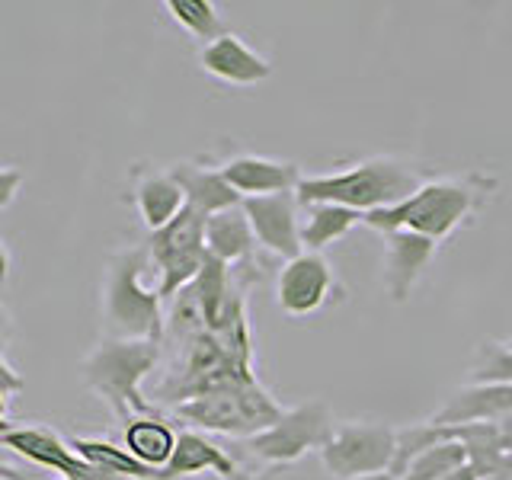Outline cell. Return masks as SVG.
Here are the masks:
<instances>
[{
  "instance_id": "28",
  "label": "cell",
  "mask_w": 512,
  "mask_h": 480,
  "mask_svg": "<svg viewBox=\"0 0 512 480\" xmlns=\"http://www.w3.org/2000/svg\"><path fill=\"white\" fill-rule=\"evenodd\" d=\"M0 391H4L7 397H13V394H20V391H26V381H23V375L16 372V368L0 356Z\"/></svg>"
},
{
  "instance_id": "14",
  "label": "cell",
  "mask_w": 512,
  "mask_h": 480,
  "mask_svg": "<svg viewBox=\"0 0 512 480\" xmlns=\"http://www.w3.org/2000/svg\"><path fill=\"white\" fill-rule=\"evenodd\" d=\"M218 170L224 176V183L240 196V202L295 192L301 183V170L295 160H276L263 154H234Z\"/></svg>"
},
{
  "instance_id": "13",
  "label": "cell",
  "mask_w": 512,
  "mask_h": 480,
  "mask_svg": "<svg viewBox=\"0 0 512 480\" xmlns=\"http://www.w3.org/2000/svg\"><path fill=\"white\" fill-rule=\"evenodd\" d=\"M199 68L231 87H260L272 77V61L263 58L256 48L237 36V32H224L221 39L199 48Z\"/></svg>"
},
{
  "instance_id": "4",
  "label": "cell",
  "mask_w": 512,
  "mask_h": 480,
  "mask_svg": "<svg viewBox=\"0 0 512 480\" xmlns=\"http://www.w3.org/2000/svg\"><path fill=\"white\" fill-rule=\"evenodd\" d=\"M160 356H164L160 343L103 336L90 356L80 362V381H84L87 391L103 397V404L122 423L135 420V416H157L154 404L141 394V381L154 372Z\"/></svg>"
},
{
  "instance_id": "10",
  "label": "cell",
  "mask_w": 512,
  "mask_h": 480,
  "mask_svg": "<svg viewBox=\"0 0 512 480\" xmlns=\"http://www.w3.org/2000/svg\"><path fill=\"white\" fill-rule=\"evenodd\" d=\"M0 448L26 458L42 471H52L61 480H116L103 471H96L93 464L80 458L68 439H61L55 429L48 426H13L0 436Z\"/></svg>"
},
{
  "instance_id": "37",
  "label": "cell",
  "mask_w": 512,
  "mask_h": 480,
  "mask_svg": "<svg viewBox=\"0 0 512 480\" xmlns=\"http://www.w3.org/2000/svg\"><path fill=\"white\" fill-rule=\"evenodd\" d=\"M55 480H61V477H55Z\"/></svg>"
},
{
  "instance_id": "22",
  "label": "cell",
  "mask_w": 512,
  "mask_h": 480,
  "mask_svg": "<svg viewBox=\"0 0 512 480\" xmlns=\"http://www.w3.org/2000/svg\"><path fill=\"white\" fill-rule=\"evenodd\" d=\"M68 442L87 464H93L96 471H103L116 480H157V471L135 461V455H128L125 445L106 442V439H84V436H71Z\"/></svg>"
},
{
  "instance_id": "3",
  "label": "cell",
  "mask_w": 512,
  "mask_h": 480,
  "mask_svg": "<svg viewBox=\"0 0 512 480\" xmlns=\"http://www.w3.org/2000/svg\"><path fill=\"white\" fill-rule=\"evenodd\" d=\"M151 269L148 247H125L106 260L103 276V336L109 340H164V301L144 285Z\"/></svg>"
},
{
  "instance_id": "7",
  "label": "cell",
  "mask_w": 512,
  "mask_h": 480,
  "mask_svg": "<svg viewBox=\"0 0 512 480\" xmlns=\"http://www.w3.org/2000/svg\"><path fill=\"white\" fill-rule=\"evenodd\" d=\"M336 420L327 400H304L298 407H285L269 429L247 439V452L263 464H295L308 452H320L333 436Z\"/></svg>"
},
{
  "instance_id": "33",
  "label": "cell",
  "mask_w": 512,
  "mask_h": 480,
  "mask_svg": "<svg viewBox=\"0 0 512 480\" xmlns=\"http://www.w3.org/2000/svg\"><path fill=\"white\" fill-rule=\"evenodd\" d=\"M442 480H480V477H477V471L471 468V464H464V468H458L455 474H448Z\"/></svg>"
},
{
  "instance_id": "11",
  "label": "cell",
  "mask_w": 512,
  "mask_h": 480,
  "mask_svg": "<svg viewBox=\"0 0 512 480\" xmlns=\"http://www.w3.org/2000/svg\"><path fill=\"white\" fill-rule=\"evenodd\" d=\"M240 208H244V215L253 228L256 247H263L266 253L279 256L285 263L304 253L301 250V221H298L301 205L295 199V192L244 199Z\"/></svg>"
},
{
  "instance_id": "25",
  "label": "cell",
  "mask_w": 512,
  "mask_h": 480,
  "mask_svg": "<svg viewBox=\"0 0 512 480\" xmlns=\"http://www.w3.org/2000/svg\"><path fill=\"white\" fill-rule=\"evenodd\" d=\"M468 384H500L512 388V346L503 340H480L468 368Z\"/></svg>"
},
{
  "instance_id": "16",
  "label": "cell",
  "mask_w": 512,
  "mask_h": 480,
  "mask_svg": "<svg viewBox=\"0 0 512 480\" xmlns=\"http://www.w3.org/2000/svg\"><path fill=\"white\" fill-rule=\"evenodd\" d=\"M199 474H218L224 480H231L237 477V461L199 429L176 432V448L167 461V468L157 471V480H186Z\"/></svg>"
},
{
  "instance_id": "19",
  "label": "cell",
  "mask_w": 512,
  "mask_h": 480,
  "mask_svg": "<svg viewBox=\"0 0 512 480\" xmlns=\"http://www.w3.org/2000/svg\"><path fill=\"white\" fill-rule=\"evenodd\" d=\"M167 170L176 180V186L183 189L186 205L202 212L205 218L224 212V208L240 205V196L228 183H224L218 167L199 164V160H176V164H170Z\"/></svg>"
},
{
  "instance_id": "29",
  "label": "cell",
  "mask_w": 512,
  "mask_h": 480,
  "mask_svg": "<svg viewBox=\"0 0 512 480\" xmlns=\"http://www.w3.org/2000/svg\"><path fill=\"white\" fill-rule=\"evenodd\" d=\"M10 340H13V317H10V311L4 308V304H0V356L7 352Z\"/></svg>"
},
{
  "instance_id": "1",
  "label": "cell",
  "mask_w": 512,
  "mask_h": 480,
  "mask_svg": "<svg viewBox=\"0 0 512 480\" xmlns=\"http://www.w3.org/2000/svg\"><path fill=\"white\" fill-rule=\"evenodd\" d=\"M496 176L487 173H461V176H429L410 199L391 208L365 215L362 224L378 234L388 231H413L442 244L458 234L464 224H471L496 192Z\"/></svg>"
},
{
  "instance_id": "6",
  "label": "cell",
  "mask_w": 512,
  "mask_h": 480,
  "mask_svg": "<svg viewBox=\"0 0 512 480\" xmlns=\"http://www.w3.org/2000/svg\"><path fill=\"white\" fill-rule=\"evenodd\" d=\"M144 247H148V256H151V269H157L154 288L167 308L176 292H183L186 285L199 279V272L208 260L205 215L196 212V208L183 205V212L176 215L167 228L148 234Z\"/></svg>"
},
{
  "instance_id": "26",
  "label": "cell",
  "mask_w": 512,
  "mask_h": 480,
  "mask_svg": "<svg viewBox=\"0 0 512 480\" xmlns=\"http://www.w3.org/2000/svg\"><path fill=\"white\" fill-rule=\"evenodd\" d=\"M445 439V429L442 426H436V423H410V426H404V429H397V442H394V458H391V468H388V474L394 477V480H404V474H407V468L410 464L420 458L429 445H436V442H442Z\"/></svg>"
},
{
  "instance_id": "17",
  "label": "cell",
  "mask_w": 512,
  "mask_h": 480,
  "mask_svg": "<svg viewBox=\"0 0 512 480\" xmlns=\"http://www.w3.org/2000/svg\"><path fill=\"white\" fill-rule=\"evenodd\" d=\"M205 253L231 269H244V266L253 269L256 237H253L244 208L234 205L205 218Z\"/></svg>"
},
{
  "instance_id": "23",
  "label": "cell",
  "mask_w": 512,
  "mask_h": 480,
  "mask_svg": "<svg viewBox=\"0 0 512 480\" xmlns=\"http://www.w3.org/2000/svg\"><path fill=\"white\" fill-rule=\"evenodd\" d=\"M164 10L170 13V20L176 26L189 32L192 39H199L202 45L215 42L228 32V26H224L221 13L212 0H167Z\"/></svg>"
},
{
  "instance_id": "30",
  "label": "cell",
  "mask_w": 512,
  "mask_h": 480,
  "mask_svg": "<svg viewBox=\"0 0 512 480\" xmlns=\"http://www.w3.org/2000/svg\"><path fill=\"white\" fill-rule=\"evenodd\" d=\"M480 480H512V455H506L496 468H490Z\"/></svg>"
},
{
  "instance_id": "31",
  "label": "cell",
  "mask_w": 512,
  "mask_h": 480,
  "mask_svg": "<svg viewBox=\"0 0 512 480\" xmlns=\"http://www.w3.org/2000/svg\"><path fill=\"white\" fill-rule=\"evenodd\" d=\"M7 276H10V247L0 240V285L7 282Z\"/></svg>"
},
{
  "instance_id": "34",
  "label": "cell",
  "mask_w": 512,
  "mask_h": 480,
  "mask_svg": "<svg viewBox=\"0 0 512 480\" xmlns=\"http://www.w3.org/2000/svg\"><path fill=\"white\" fill-rule=\"evenodd\" d=\"M7 404H10V397L0 391V426H7L10 420H7Z\"/></svg>"
},
{
  "instance_id": "32",
  "label": "cell",
  "mask_w": 512,
  "mask_h": 480,
  "mask_svg": "<svg viewBox=\"0 0 512 480\" xmlns=\"http://www.w3.org/2000/svg\"><path fill=\"white\" fill-rule=\"evenodd\" d=\"M500 432H503V445H506V452L512 455V413L506 416V420H500Z\"/></svg>"
},
{
  "instance_id": "24",
  "label": "cell",
  "mask_w": 512,
  "mask_h": 480,
  "mask_svg": "<svg viewBox=\"0 0 512 480\" xmlns=\"http://www.w3.org/2000/svg\"><path fill=\"white\" fill-rule=\"evenodd\" d=\"M464 464H468V452H464V445L445 432L442 442L429 445L426 452L410 464L404 480H442L448 474H455L458 468H464Z\"/></svg>"
},
{
  "instance_id": "36",
  "label": "cell",
  "mask_w": 512,
  "mask_h": 480,
  "mask_svg": "<svg viewBox=\"0 0 512 480\" xmlns=\"http://www.w3.org/2000/svg\"><path fill=\"white\" fill-rule=\"evenodd\" d=\"M506 343H509V346H512V336H509V340H506Z\"/></svg>"
},
{
  "instance_id": "15",
  "label": "cell",
  "mask_w": 512,
  "mask_h": 480,
  "mask_svg": "<svg viewBox=\"0 0 512 480\" xmlns=\"http://www.w3.org/2000/svg\"><path fill=\"white\" fill-rule=\"evenodd\" d=\"M512 413V388L500 384H461L442 400L429 423L442 429L474 426V423H500Z\"/></svg>"
},
{
  "instance_id": "18",
  "label": "cell",
  "mask_w": 512,
  "mask_h": 480,
  "mask_svg": "<svg viewBox=\"0 0 512 480\" xmlns=\"http://www.w3.org/2000/svg\"><path fill=\"white\" fill-rule=\"evenodd\" d=\"M135 189H132V202L138 208V218L144 221V228L151 234L167 228V224L183 212V189L176 186L170 170H154V167H135Z\"/></svg>"
},
{
  "instance_id": "20",
  "label": "cell",
  "mask_w": 512,
  "mask_h": 480,
  "mask_svg": "<svg viewBox=\"0 0 512 480\" xmlns=\"http://www.w3.org/2000/svg\"><path fill=\"white\" fill-rule=\"evenodd\" d=\"M122 439L128 455H135V461H141L144 468L164 471L176 448V429L160 416H135L125 423Z\"/></svg>"
},
{
  "instance_id": "21",
  "label": "cell",
  "mask_w": 512,
  "mask_h": 480,
  "mask_svg": "<svg viewBox=\"0 0 512 480\" xmlns=\"http://www.w3.org/2000/svg\"><path fill=\"white\" fill-rule=\"evenodd\" d=\"M365 215L352 212L343 205H308L301 221V250L304 253H324L336 240H343L349 231H356Z\"/></svg>"
},
{
  "instance_id": "5",
  "label": "cell",
  "mask_w": 512,
  "mask_h": 480,
  "mask_svg": "<svg viewBox=\"0 0 512 480\" xmlns=\"http://www.w3.org/2000/svg\"><path fill=\"white\" fill-rule=\"evenodd\" d=\"M282 410L285 407L256 378L221 384V388H212L173 407V413L189 426L221 432V436H237L244 442L256 432L269 429L282 416Z\"/></svg>"
},
{
  "instance_id": "8",
  "label": "cell",
  "mask_w": 512,
  "mask_h": 480,
  "mask_svg": "<svg viewBox=\"0 0 512 480\" xmlns=\"http://www.w3.org/2000/svg\"><path fill=\"white\" fill-rule=\"evenodd\" d=\"M397 429L381 420L336 423L333 436L320 448V461L336 480H362L388 474L394 458Z\"/></svg>"
},
{
  "instance_id": "2",
  "label": "cell",
  "mask_w": 512,
  "mask_h": 480,
  "mask_svg": "<svg viewBox=\"0 0 512 480\" xmlns=\"http://www.w3.org/2000/svg\"><path fill=\"white\" fill-rule=\"evenodd\" d=\"M429 180V170L410 164L404 157H365L333 173L301 176L295 199L301 208L308 205H343L359 215H372L378 208H391L410 199Z\"/></svg>"
},
{
  "instance_id": "9",
  "label": "cell",
  "mask_w": 512,
  "mask_h": 480,
  "mask_svg": "<svg viewBox=\"0 0 512 480\" xmlns=\"http://www.w3.org/2000/svg\"><path fill=\"white\" fill-rule=\"evenodd\" d=\"M336 298H343V288L324 253H301L282 263L276 276V304L285 317H311L330 308Z\"/></svg>"
},
{
  "instance_id": "12",
  "label": "cell",
  "mask_w": 512,
  "mask_h": 480,
  "mask_svg": "<svg viewBox=\"0 0 512 480\" xmlns=\"http://www.w3.org/2000/svg\"><path fill=\"white\" fill-rule=\"evenodd\" d=\"M381 237H384V269H381L384 295L394 304H404L413 295L416 282L423 279L429 263L436 260L439 244L413 231H388Z\"/></svg>"
},
{
  "instance_id": "35",
  "label": "cell",
  "mask_w": 512,
  "mask_h": 480,
  "mask_svg": "<svg viewBox=\"0 0 512 480\" xmlns=\"http://www.w3.org/2000/svg\"><path fill=\"white\" fill-rule=\"evenodd\" d=\"M362 480H394L391 474H375V477H362Z\"/></svg>"
},
{
  "instance_id": "27",
  "label": "cell",
  "mask_w": 512,
  "mask_h": 480,
  "mask_svg": "<svg viewBox=\"0 0 512 480\" xmlns=\"http://www.w3.org/2000/svg\"><path fill=\"white\" fill-rule=\"evenodd\" d=\"M23 170L20 167H0V212H7V208L16 202L23 189Z\"/></svg>"
}]
</instances>
